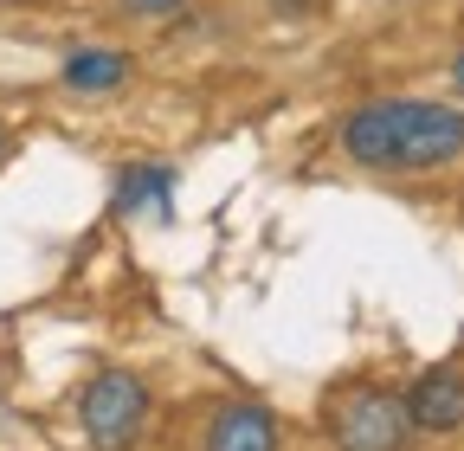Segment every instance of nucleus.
<instances>
[{"label": "nucleus", "mask_w": 464, "mask_h": 451, "mask_svg": "<svg viewBox=\"0 0 464 451\" xmlns=\"http://www.w3.org/2000/svg\"><path fill=\"white\" fill-rule=\"evenodd\" d=\"M0 7H7V0H0Z\"/></svg>", "instance_id": "nucleus-11"}, {"label": "nucleus", "mask_w": 464, "mask_h": 451, "mask_svg": "<svg viewBox=\"0 0 464 451\" xmlns=\"http://www.w3.org/2000/svg\"><path fill=\"white\" fill-rule=\"evenodd\" d=\"M168 194H174V168L136 161V168L116 175V213H142V206H161L168 213Z\"/></svg>", "instance_id": "nucleus-7"}, {"label": "nucleus", "mask_w": 464, "mask_h": 451, "mask_svg": "<svg viewBox=\"0 0 464 451\" xmlns=\"http://www.w3.org/2000/svg\"><path fill=\"white\" fill-rule=\"evenodd\" d=\"M0 155H7V130H0Z\"/></svg>", "instance_id": "nucleus-10"}, {"label": "nucleus", "mask_w": 464, "mask_h": 451, "mask_svg": "<svg viewBox=\"0 0 464 451\" xmlns=\"http://www.w3.org/2000/svg\"><path fill=\"white\" fill-rule=\"evenodd\" d=\"M329 445L335 451H406L413 445V419H406L400 393L348 387L329 400Z\"/></svg>", "instance_id": "nucleus-3"}, {"label": "nucleus", "mask_w": 464, "mask_h": 451, "mask_svg": "<svg viewBox=\"0 0 464 451\" xmlns=\"http://www.w3.org/2000/svg\"><path fill=\"white\" fill-rule=\"evenodd\" d=\"M123 84H130V59L110 45H84L65 59V91H78V97H103V91H123Z\"/></svg>", "instance_id": "nucleus-6"}, {"label": "nucleus", "mask_w": 464, "mask_h": 451, "mask_svg": "<svg viewBox=\"0 0 464 451\" xmlns=\"http://www.w3.org/2000/svg\"><path fill=\"white\" fill-rule=\"evenodd\" d=\"M335 142L368 175H439L464 155V110L432 97H381L348 110Z\"/></svg>", "instance_id": "nucleus-1"}, {"label": "nucleus", "mask_w": 464, "mask_h": 451, "mask_svg": "<svg viewBox=\"0 0 464 451\" xmlns=\"http://www.w3.org/2000/svg\"><path fill=\"white\" fill-rule=\"evenodd\" d=\"M116 7H123L130 20H174L188 0H116Z\"/></svg>", "instance_id": "nucleus-8"}, {"label": "nucleus", "mask_w": 464, "mask_h": 451, "mask_svg": "<svg viewBox=\"0 0 464 451\" xmlns=\"http://www.w3.org/2000/svg\"><path fill=\"white\" fill-rule=\"evenodd\" d=\"M406 419H413V432H458L464 426V368H426L413 387L400 393Z\"/></svg>", "instance_id": "nucleus-4"}, {"label": "nucleus", "mask_w": 464, "mask_h": 451, "mask_svg": "<svg viewBox=\"0 0 464 451\" xmlns=\"http://www.w3.org/2000/svg\"><path fill=\"white\" fill-rule=\"evenodd\" d=\"M451 84H458V91H464V59H458V65H451Z\"/></svg>", "instance_id": "nucleus-9"}, {"label": "nucleus", "mask_w": 464, "mask_h": 451, "mask_svg": "<svg viewBox=\"0 0 464 451\" xmlns=\"http://www.w3.org/2000/svg\"><path fill=\"white\" fill-rule=\"evenodd\" d=\"M149 407H155V393L142 374L130 368H103L84 380L78 393V426L91 438V451H136L142 426H149Z\"/></svg>", "instance_id": "nucleus-2"}, {"label": "nucleus", "mask_w": 464, "mask_h": 451, "mask_svg": "<svg viewBox=\"0 0 464 451\" xmlns=\"http://www.w3.org/2000/svg\"><path fill=\"white\" fill-rule=\"evenodd\" d=\"M284 432H277V413L258 407V400H232L213 413L207 426V451H277Z\"/></svg>", "instance_id": "nucleus-5"}]
</instances>
